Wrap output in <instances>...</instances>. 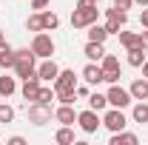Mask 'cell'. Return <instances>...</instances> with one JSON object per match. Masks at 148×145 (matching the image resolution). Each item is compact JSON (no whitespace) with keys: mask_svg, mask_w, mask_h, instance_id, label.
<instances>
[{"mask_svg":"<svg viewBox=\"0 0 148 145\" xmlns=\"http://www.w3.org/2000/svg\"><path fill=\"white\" fill-rule=\"evenodd\" d=\"M14 74L23 80L37 74V54L32 49H14Z\"/></svg>","mask_w":148,"mask_h":145,"instance_id":"1","label":"cell"},{"mask_svg":"<svg viewBox=\"0 0 148 145\" xmlns=\"http://www.w3.org/2000/svg\"><path fill=\"white\" fill-rule=\"evenodd\" d=\"M26 117H29V122L32 125H46V122H51V105H46V103H29V108H26Z\"/></svg>","mask_w":148,"mask_h":145,"instance_id":"2","label":"cell"},{"mask_svg":"<svg viewBox=\"0 0 148 145\" xmlns=\"http://www.w3.org/2000/svg\"><path fill=\"white\" fill-rule=\"evenodd\" d=\"M77 125H80L83 134H94L97 128L103 125V117H100V111L86 108V111H80V114H77Z\"/></svg>","mask_w":148,"mask_h":145,"instance_id":"3","label":"cell"},{"mask_svg":"<svg viewBox=\"0 0 148 145\" xmlns=\"http://www.w3.org/2000/svg\"><path fill=\"white\" fill-rule=\"evenodd\" d=\"M106 97H108V105H111V108H128V105H131V91L123 88L120 83H111Z\"/></svg>","mask_w":148,"mask_h":145,"instance_id":"4","label":"cell"},{"mask_svg":"<svg viewBox=\"0 0 148 145\" xmlns=\"http://www.w3.org/2000/svg\"><path fill=\"white\" fill-rule=\"evenodd\" d=\"M97 17H100V9H97V6H91V9H77V6H74L71 26L74 29H88L91 23H97Z\"/></svg>","mask_w":148,"mask_h":145,"instance_id":"5","label":"cell"},{"mask_svg":"<svg viewBox=\"0 0 148 145\" xmlns=\"http://www.w3.org/2000/svg\"><path fill=\"white\" fill-rule=\"evenodd\" d=\"M32 51H34L40 60L51 57V54H54V40L46 34V31H37V34H34V40H32Z\"/></svg>","mask_w":148,"mask_h":145,"instance_id":"6","label":"cell"},{"mask_svg":"<svg viewBox=\"0 0 148 145\" xmlns=\"http://www.w3.org/2000/svg\"><path fill=\"white\" fill-rule=\"evenodd\" d=\"M103 125L114 134V131H123V128L128 125V120H125L123 108H106V114H103Z\"/></svg>","mask_w":148,"mask_h":145,"instance_id":"7","label":"cell"},{"mask_svg":"<svg viewBox=\"0 0 148 145\" xmlns=\"http://www.w3.org/2000/svg\"><path fill=\"white\" fill-rule=\"evenodd\" d=\"M128 23V14L125 12H120V9H106V29H108V34H120V29Z\"/></svg>","mask_w":148,"mask_h":145,"instance_id":"8","label":"cell"},{"mask_svg":"<svg viewBox=\"0 0 148 145\" xmlns=\"http://www.w3.org/2000/svg\"><path fill=\"white\" fill-rule=\"evenodd\" d=\"M51 88H54V94H57V91H74V88H77V77H74V71H71V68H60V74H57L54 83H51Z\"/></svg>","mask_w":148,"mask_h":145,"instance_id":"9","label":"cell"},{"mask_svg":"<svg viewBox=\"0 0 148 145\" xmlns=\"http://www.w3.org/2000/svg\"><path fill=\"white\" fill-rule=\"evenodd\" d=\"M57 74H60V66H57L51 57H46V60L37 66V77H40V83H54Z\"/></svg>","mask_w":148,"mask_h":145,"instance_id":"10","label":"cell"},{"mask_svg":"<svg viewBox=\"0 0 148 145\" xmlns=\"http://www.w3.org/2000/svg\"><path fill=\"white\" fill-rule=\"evenodd\" d=\"M20 94H23V100H32L34 103L37 94H40V77H29V80H23V88H20Z\"/></svg>","mask_w":148,"mask_h":145,"instance_id":"11","label":"cell"},{"mask_svg":"<svg viewBox=\"0 0 148 145\" xmlns=\"http://www.w3.org/2000/svg\"><path fill=\"white\" fill-rule=\"evenodd\" d=\"M54 120L60 122V125H74V122H77V111H74V105H63V103H60V108L54 111Z\"/></svg>","mask_w":148,"mask_h":145,"instance_id":"12","label":"cell"},{"mask_svg":"<svg viewBox=\"0 0 148 145\" xmlns=\"http://www.w3.org/2000/svg\"><path fill=\"white\" fill-rule=\"evenodd\" d=\"M83 80H86L88 85H100V83H103V68H100V63H88V66L83 68Z\"/></svg>","mask_w":148,"mask_h":145,"instance_id":"13","label":"cell"},{"mask_svg":"<svg viewBox=\"0 0 148 145\" xmlns=\"http://www.w3.org/2000/svg\"><path fill=\"white\" fill-rule=\"evenodd\" d=\"M137 142H140L137 134H128L125 128H123V131H114L111 140H108V145H137Z\"/></svg>","mask_w":148,"mask_h":145,"instance_id":"14","label":"cell"},{"mask_svg":"<svg viewBox=\"0 0 148 145\" xmlns=\"http://www.w3.org/2000/svg\"><path fill=\"white\" fill-rule=\"evenodd\" d=\"M83 54L88 57L91 63H100V60H103V54H106V49H103V43H94V40H88V43H86V49H83Z\"/></svg>","mask_w":148,"mask_h":145,"instance_id":"15","label":"cell"},{"mask_svg":"<svg viewBox=\"0 0 148 145\" xmlns=\"http://www.w3.org/2000/svg\"><path fill=\"white\" fill-rule=\"evenodd\" d=\"M128 91H131V100H148V80H145V77L134 80Z\"/></svg>","mask_w":148,"mask_h":145,"instance_id":"16","label":"cell"},{"mask_svg":"<svg viewBox=\"0 0 148 145\" xmlns=\"http://www.w3.org/2000/svg\"><path fill=\"white\" fill-rule=\"evenodd\" d=\"M120 46L123 49H134V46H143V34H137V31H120Z\"/></svg>","mask_w":148,"mask_h":145,"instance_id":"17","label":"cell"},{"mask_svg":"<svg viewBox=\"0 0 148 145\" xmlns=\"http://www.w3.org/2000/svg\"><path fill=\"white\" fill-rule=\"evenodd\" d=\"M0 68H14V49L9 43H0Z\"/></svg>","mask_w":148,"mask_h":145,"instance_id":"18","label":"cell"},{"mask_svg":"<svg viewBox=\"0 0 148 145\" xmlns=\"http://www.w3.org/2000/svg\"><path fill=\"white\" fill-rule=\"evenodd\" d=\"M108 29H106V26H100V23H91V26H88V40H94V43H106V40H108Z\"/></svg>","mask_w":148,"mask_h":145,"instance_id":"19","label":"cell"},{"mask_svg":"<svg viewBox=\"0 0 148 145\" xmlns=\"http://www.w3.org/2000/svg\"><path fill=\"white\" fill-rule=\"evenodd\" d=\"M125 51H128V66L140 68V66L145 63V49H143V46H134V49H125Z\"/></svg>","mask_w":148,"mask_h":145,"instance_id":"20","label":"cell"},{"mask_svg":"<svg viewBox=\"0 0 148 145\" xmlns=\"http://www.w3.org/2000/svg\"><path fill=\"white\" fill-rule=\"evenodd\" d=\"M88 108H94V111H106V108H108V97H106V94H100V91L88 94Z\"/></svg>","mask_w":148,"mask_h":145,"instance_id":"21","label":"cell"},{"mask_svg":"<svg viewBox=\"0 0 148 145\" xmlns=\"http://www.w3.org/2000/svg\"><path fill=\"white\" fill-rule=\"evenodd\" d=\"M131 120L134 122H148V103L145 100H137V105L131 111Z\"/></svg>","mask_w":148,"mask_h":145,"instance_id":"22","label":"cell"},{"mask_svg":"<svg viewBox=\"0 0 148 145\" xmlns=\"http://www.w3.org/2000/svg\"><path fill=\"white\" fill-rule=\"evenodd\" d=\"M14 91H17V83H14V77L3 74V77H0V97H12Z\"/></svg>","mask_w":148,"mask_h":145,"instance_id":"23","label":"cell"},{"mask_svg":"<svg viewBox=\"0 0 148 145\" xmlns=\"http://www.w3.org/2000/svg\"><path fill=\"white\" fill-rule=\"evenodd\" d=\"M57 26H60V17H57L54 12H46L43 9V31H54Z\"/></svg>","mask_w":148,"mask_h":145,"instance_id":"24","label":"cell"},{"mask_svg":"<svg viewBox=\"0 0 148 145\" xmlns=\"http://www.w3.org/2000/svg\"><path fill=\"white\" fill-rule=\"evenodd\" d=\"M26 29L29 31H43V12H34V14H29V20H26Z\"/></svg>","mask_w":148,"mask_h":145,"instance_id":"25","label":"cell"},{"mask_svg":"<svg viewBox=\"0 0 148 145\" xmlns=\"http://www.w3.org/2000/svg\"><path fill=\"white\" fill-rule=\"evenodd\" d=\"M54 140H57L60 145H71V142H74V131H71V125H63V128L54 134Z\"/></svg>","mask_w":148,"mask_h":145,"instance_id":"26","label":"cell"},{"mask_svg":"<svg viewBox=\"0 0 148 145\" xmlns=\"http://www.w3.org/2000/svg\"><path fill=\"white\" fill-rule=\"evenodd\" d=\"M100 68H103V71H120V60H117L114 54H103Z\"/></svg>","mask_w":148,"mask_h":145,"instance_id":"27","label":"cell"},{"mask_svg":"<svg viewBox=\"0 0 148 145\" xmlns=\"http://www.w3.org/2000/svg\"><path fill=\"white\" fill-rule=\"evenodd\" d=\"M54 100L63 103V105H74V103H77V91H57Z\"/></svg>","mask_w":148,"mask_h":145,"instance_id":"28","label":"cell"},{"mask_svg":"<svg viewBox=\"0 0 148 145\" xmlns=\"http://www.w3.org/2000/svg\"><path fill=\"white\" fill-rule=\"evenodd\" d=\"M12 120H14V108L6 105V103H0V125H9Z\"/></svg>","mask_w":148,"mask_h":145,"instance_id":"29","label":"cell"},{"mask_svg":"<svg viewBox=\"0 0 148 145\" xmlns=\"http://www.w3.org/2000/svg\"><path fill=\"white\" fill-rule=\"evenodd\" d=\"M51 100H54V88H49V85H40L37 103H46V105H51Z\"/></svg>","mask_w":148,"mask_h":145,"instance_id":"30","label":"cell"},{"mask_svg":"<svg viewBox=\"0 0 148 145\" xmlns=\"http://www.w3.org/2000/svg\"><path fill=\"white\" fill-rule=\"evenodd\" d=\"M120 77H123L120 71H103V83H108V85L111 83H120Z\"/></svg>","mask_w":148,"mask_h":145,"instance_id":"31","label":"cell"},{"mask_svg":"<svg viewBox=\"0 0 148 145\" xmlns=\"http://www.w3.org/2000/svg\"><path fill=\"white\" fill-rule=\"evenodd\" d=\"M131 6H134V0H114V9H120V12H128Z\"/></svg>","mask_w":148,"mask_h":145,"instance_id":"32","label":"cell"},{"mask_svg":"<svg viewBox=\"0 0 148 145\" xmlns=\"http://www.w3.org/2000/svg\"><path fill=\"white\" fill-rule=\"evenodd\" d=\"M49 3L51 0H32V9L34 12H43V9H49Z\"/></svg>","mask_w":148,"mask_h":145,"instance_id":"33","label":"cell"},{"mask_svg":"<svg viewBox=\"0 0 148 145\" xmlns=\"http://www.w3.org/2000/svg\"><path fill=\"white\" fill-rule=\"evenodd\" d=\"M74 91H77V100H88V94H91V91L86 88V85H77Z\"/></svg>","mask_w":148,"mask_h":145,"instance_id":"34","label":"cell"},{"mask_svg":"<svg viewBox=\"0 0 148 145\" xmlns=\"http://www.w3.org/2000/svg\"><path fill=\"white\" fill-rule=\"evenodd\" d=\"M97 6V0H77V9H91Z\"/></svg>","mask_w":148,"mask_h":145,"instance_id":"35","label":"cell"},{"mask_svg":"<svg viewBox=\"0 0 148 145\" xmlns=\"http://www.w3.org/2000/svg\"><path fill=\"white\" fill-rule=\"evenodd\" d=\"M140 26H143V29H148V6L143 9V14H140Z\"/></svg>","mask_w":148,"mask_h":145,"instance_id":"36","label":"cell"},{"mask_svg":"<svg viewBox=\"0 0 148 145\" xmlns=\"http://www.w3.org/2000/svg\"><path fill=\"white\" fill-rule=\"evenodd\" d=\"M6 145H26V140H23V137H9Z\"/></svg>","mask_w":148,"mask_h":145,"instance_id":"37","label":"cell"},{"mask_svg":"<svg viewBox=\"0 0 148 145\" xmlns=\"http://www.w3.org/2000/svg\"><path fill=\"white\" fill-rule=\"evenodd\" d=\"M140 34H143V49L148 51V29H145V31H140Z\"/></svg>","mask_w":148,"mask_h":145,"instance_id":"38","label":"cell"},{"mask_svg":"<svg viewBox=\"0 0 148 145\" xmlns=\"http://www.w3.org/2000/svg\"><path fill=\"white\" fill-rule=\"evenodd\" d=\"M140 68H143V77H145V80H148V60H145V63H143V66H140Z\"/></svg>","mask_w":148,"mask_h":145,"instance_id":"39","label":"cell"},{"mask_svg":"<svg viewBox=\"0 0 148 145\" xmlns=\"http://www.w3.org/2000/svg\"><path fill=\"white\" fill-rule=\"evenodd\" d=\"M134 3H137V6H143V9L148 6V0H134Z\"/></svg>","mask_w":148,"mask_h":145,"instance_id":"40","label":"cell"},{"mask_svg":"<svg viewBox=\"0 0 148 145\" xmlns=\"http://www.w3.org/2000/svg\"><path fill=\"white\" fill-rule=\"evenodd\" d=\"M0 43H6V37H3V31H0Z\"/></svg>","mask_w":148,"mask_h":145,"instance_id":"41","label":"cell"},{"mask_svg":"<svg viewBox=\"0 0 148 145\" xmlns=\"http://www.w3.org/2000/svg\"><path fill=\"white\" fill-rule=\"evenodd\" d=\"M97 3H100V0H97Z\"/></svg>","mask_w":148,"mask_h":145,"instance_id":"42","label":"cell"}]
</instances>
